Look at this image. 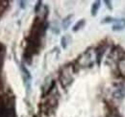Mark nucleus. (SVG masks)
I'll return each mask as SVG.
<instances>
[{"mask_svg":"<svg viewBox=\"0 0 125 117\" xmlns=\"http://www.w3.org/2000/svg\"><path fill=\"white\" fill-rule=\"evenodd\" d=\"M79 64L82 65V66H88L90 64L93 63L94 61V53L93 52H90V51H87L86 53H84L78 59Z\"/></svg>","mask_w":125,"mask_h":117,"instance_id":"f03ea898","label":"nucleus"},{"mask_svg":"<svg viewBox=\"0 0 125 117\" xmlns=\"http://www.w3.org/2000/svg\"><path fill=\"white\" fill-rule=\"evenodd\" d=\"M105 3H106V4H108V5H107V7L109 8L110 10H112V7H111V5H110V2H109V1H105Z\"/></svg>","mask_w":125,"mask_h":117,"instance_id":"9b49d317","label":"nucleus"},{"mask_svg":"<svg viewBox=\"0 0 125 117\" xmlns=\"http://www.w3.org/2000/svg\"><path fill=\"white\" fill-rule=\"evenodd\" d=\"M70 70V67H65L62 72L61 73V83H62V87H67L68 85L71 84L72 82V75H71V72L69 71Z\"/></svg>","mask_w":125,"mask_h":117,"instance_id":"f257e3e1","label":"nucleus"},{"mask_svg":"<svg viewBox=\"0 0 125 117\" xmlns=\"http://www.w3.org/2000/svg\"><path fill=\"white\" fill-rule=\"evenodd\" d=\"M72 17H73V15H69L63 19V21H62V27H63L64 30H66L69 27V25H70V23H71Z\"/></svg>","mask_w":125,"mask_h":117,"instance_id":"20e7f679","label":"nucleus"},{"mask_svg":"<svg viewBox=\"0 0 125 117\" xmlns=\"http://www.w3.org/2000/svg\"><path fill=\"white\" fill-rule=\"evenodd\" d=\"M99 8H100V1H95L94 3V5H93V7H92V15L94 16L96 15Z\"/></svg>","mask_w":125,"mask_h":117,"instance_id":"39448f33","label":"nucleus"},{"mask_svg":"<svg viewBox=\"0 0 125 117\" xmlns=\"http://www.w3.org/2000/svg\"><path fill=\"white\" fill-rule=\"evenodd\" d=\"M2 53H3V45L0 43V58H1V56H2Z\"/></svg>","mask_w":125,"mask_h":117,"instance_id":"9d476101","label":"nucleus"},{"mask_svg":"<svg viewBox=\"0 0 125 117\" xmlns=\"http://www.w3.org/2000/svg\"><path fill=\"white\" fill-rule=\"evenodd\" d=\"M67 39H70V38H69V36L67 35V36H64L63 38L62 39V46L63 49H65L66 47H67V45H68V40Z\"/></svg>","mask_w":125,"mask_h":117,"instance_id":"6e6552de","label":"nucleus"},{"mask_svg":"<svg viewBox=\"0 0 125 117\" xmlns=\"http://www.w3.org/2000/svg\"><path fill=\"white\" fill-rule=\"evenodd\" d=\"M41 4H42V2H41V1H39V2H38V5H37V7L35 8V12H38V11H39V9L42 7V5H41Z\"/></svg>","mask_w":125,"mask_h":117,"instance_id":"1a4fd4ad","label":"nucleus"},{"mask_svg":"<svg viewBox=\"0 0 125 117\" xmlns=\"http://www.w3.org/2000/svg\"><path fill=\"white\" fill-rule=\"evenodd\" d=\"M125 28V19H114V25L113 30L114 31H119Z\"/></svg>","mask_w":125,"mask_h":117,"instance_id":"7ed1b4c3","label":"nucleus"},{"mask_svg":"<svg viewBox=\"0 0 125 117\" xmlns=\"http://www.w3.org/2000/svg\"><path fill=\"white\" fill-rule=\"evenodd\" d=\"M84 25H85V19H81L80 21H78V22L74 25L73 31H74V32H77V31L81 29L82 27H84Z\"/></svg>","mask_w":125,"mask_h":117,"instance_id":"0eeeda50","label":"nucleus"},{"mask_svg":"<svg viewBox=\"0 0 125 117\" xmlns=\"http://www.w3.org/2000/svg\"><path fill=\"white\" fill-rule=\"evenodd\" d=\"M118 69L121 75L125 76V58H121L118 62Z\"/></svg>","mask_w":125,"mask_h":117,"instance_id":"423d86ee","label":"nucleus"}]
</instances>
